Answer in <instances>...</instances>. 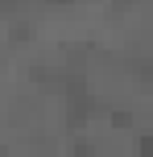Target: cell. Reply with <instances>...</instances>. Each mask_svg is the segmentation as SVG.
<instances>
[{
  "instance_id": "cell-1",
  "label": "cell",
  "mask_w": 153,
  "mask_h": 157,
  "mask_svg": "<svg viewBox=\"0 0 153 157\" xmlns=\"http://www.w3.org/2000/svg\"><path fill=\"white\" fill-rule=\"evenodd\" d=\"M137 153H141V157H153V132L137 136Z\"/></svg>"
},
{
  "instance_id": "cell-2",
  "label": "cell",
  "mask_w": 153,
  "mask_h": 157,
  "mask_svg": "<svg viewBox=\"0 0 153 157\" xmlns=\"http://www.w3.org/2000/svg\"><path fill=\"white\" fill-rule=\"evenodd\" d=\"M112 124H120V128H128V124H132V116H128V108H112Z\"/></svg>"
},
{
  "instance_id": "cell-3",
  "label": "cell",
  "mask_w": 153,
  "mask_h": 157,
  "mask_svg": "<svg viewBox=\"0 0 153 157\" xmlns=\"http://www.w3.org/2000/svg\"><path fill=\"white\" fill-rule=\"evenodd\" d=\"M0 157H8V153H4V145H0Z\"/></svg>"
},
{
  "instance_id": "cell-4",
  "label": "cell",
  "mask_w": 153,
  "mask_h": 157,
  "mask_svg": "<svg viewBox=\"0 0 153 157\" xmlns=\"http://www.w3.org/2000/svg\"><path fill=\"white\" fill-rule=\"evenodd\" d=\"M149 78H153V66H149Z\"/></svg>"
}]
</instances>
